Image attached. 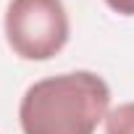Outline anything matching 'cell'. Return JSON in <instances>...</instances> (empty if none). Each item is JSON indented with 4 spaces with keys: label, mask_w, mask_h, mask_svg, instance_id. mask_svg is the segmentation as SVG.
Returning a JSON list of instances; mask_svg holds the SVG:
<instances>
[{
    "label": "cell",
    "mask_w": 134,
    "mask_h": 134,
    "mask_svg": "<svg viewBox=\"0 0 134 134\" xmlns=\"http://www.w3.org/2000/svg\"><path fill=\"white\" fill-rule=\"evenodd\" d=\"M110 87L95 71H69L34 82L19 105L24 134H95L110 113Z\"/></svg>",
    "instance_id": "cell-1"
},
{
    "label": "cell",
    "mask_w": 134,
    "mask_h": 134,
    "mask_svg": "<svg viewBox=\"0 0 134 134\" xmlns=\"http://www.w3.org/2000/svg\"><path fill=\"white\" fill-rule=\"evenodd\" d=\"M3 29L8 47L24 60L55 58L71 34L63 0H8Z\"/></svg>",
    "instance_id": "cell-2"
},
{
    "label": "cell",
    "mask_w": 134,
    "mask_h": 134,
    "mask_svg": "<svg viewBox=\"0 0 134 134\" xmlns=\"http://www.w3.org/2000/svg\"><path fill=\"white\" fill-rule=\"evenodd\" d=\"M105 134H134V103H124L105 116Z\"/></svg>",
    "instance_id": "cell-3"
},
{
    "label": "cell",
    "mask_w": 134,
    "mask_h": 134,
    "mask_svg": "<svg viewBox=\"0 0 134 134\" xmlns=\"http://www.w3.org/2000/svg\"><path fill=\"white\" fill-rule=\"evenodd\" d=\"M105 5L118 16H134V0H105Z\"/></svg>",
    "instance_id": "cell-4"
}]
</instances>
